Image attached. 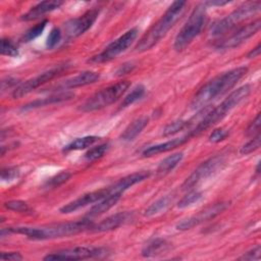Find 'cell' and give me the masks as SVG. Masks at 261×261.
I'll use <instances>...</instances> for the list:
<instances>
[{
	"instance_id": "obj_41",
	"label": "cell",
	"mask_w": 261,
	"mask_h": 261,
	"mask_svg": "<svg viewBox=\"0 0 261 261\" xmlns=\"http://www.w3.org/2000/svg\"><path fill=\"white\" fill-rule=\"evenodd\" d=\"M261 257V248L260 246H256L243 256H241L239 259L240 260H259Z\"/></svg>"
},
{
	"instance_id": "obj_24",
	"label": "cell",
	"mask_w": 261,
	"mask_h": 261,
	"mask_svg": "<svg viewBox=\"0 0 261 261\" xmlns=\"http://www.w3.org/2000/svg\"><path fill=\"white\" fill-rule=\"evenodd\" d=\"M169 248V244L163 240V239H156L151 241L147 246H145L142 250V256L144 257H154L156 255H159L165 251H167Z\"/></svg>"
},
{
	"instance_id": "obj_23",
	"label": "cell",
	"mask_w": 261,
	"mask_h": 261,
	"mask_svg": "<svg viewBox=\"0 0 261 261\" xmlns=\"http://www.w3.org/2000/svg\"><path fill=\"white\" fill-rule=\"evenodd\" d=\"M119 199H120L119 195H110V196H107L106 198L100 200L98 202V204H95L89 210V212L87 213V218L91 219V218L97 217V216L107 212L110 208H112L117 203V201Z\"/></svg>"
},
{
	"instance_id": "obj_18",
	"label": "cell",
	"mask_w": 261,
	"mask_h": 261,
	"mask_svg": "<svg viewBox=\"0 0 261 261\" xmlns=\"http://www.w3.org/2000/svg\"><path fill=\"white\" fill-rule=\"evenodd\" d=\"M100 75L96 71L87 70L79 73L77 75L70 77L66 81H64L62 84L58 85L57 88L61 90H67V89H75L84 86H88L91 84H94L99 80Z\"/></svg>"
},
{
	"instance_id": "obj_27",
	"label": "cell",
	"mask_w": 261,
	"mask_h": 261,
	"mask_svg": "<svg viewBox=\"0 0 261 261\" xmlns=\"http://www.w3.org/2000/svg\"><path fill=\"white\" fill-rule=\"evenodd\" d=\"M172 202V197L170 195L164 196L160 199H158L157 201H155L154 203H152L145 211H144V216L146 217H151L154 216L158 213H160L161 211L165 210L169 204Z\"/></svg>"
},
{
	"instance_id": "obj_13",
	"label": "cell",
	"mask_w": 261,
	"mask_h": 261,
	"mask_svg": "<svg viewBox=\"0 0 261 261\" xmlns=\"http://www.w3.org/2000/svg\"><path fill=\"white\" fill-rule=\"evenodd\" d=\"M99 14V10L94 8L90 9L81 16L68 20L64 24V33L67 38H76L86 33L96 21Z\"/></svg>"
},
{
	"instance_id": "obj_1",
	"label": "cell",
	"mask_w": 261,
	"mask_h": 261,
	"mask_svg": "<svg viewBox=\"0 0 261 261\" xmlns=\"http://www.w3.org/2000/svg\"><path fill=\"white\" fill-rule=\"evenodd\" d=\"M93 222L90 218L76 220L72 222L57 223L49 226L43 227H28V226H16V227H7L1 229V238H4L5 234L9 233H18L23 234L31 240L41 241V240H53L66 238L69 236H74L80 232L90 230L93 226Z\"/></svg>"
},
{
	"instance_id": "obj_15",
	"label": "cell",
	"mask_w": 261,
	"mask_h": 261,
	"mask_svg": "<svg viewBox=\"0 0 261 261\" xmlns=\"http://www.w3.org/2000/svg\"><path fill=\"white\" fill-rule=\"evenodd\" d=\"M107 196H109L108 188L96 190V191L84 194L81 197L76 198L75 200L65 204L64 206H62L59 209V211H60V213H63V214L72 213V212H74L76 210H80V209L90 205V204H94L96 202H99L100 200L106 198Z\"/></svg>"
},
{
	"instance_id": "obj_35",
	"label": "cell",
	"mask_w": 261,
	"mask_h": 261,
	"mask_svg": "<svg viewBox=\"0 0 261 261\" xmlns=\"http://www.w3.org/2000/svg\"><path fill=\"white\" fill-rule=\"evenodd\" d=\"M71 177V173L69 171H61L58 174L54 175L50 179L47 180L46 187L47 188H56L61 186L62 184L66 182Z\"/></svg>"
},
{
	"instance_id": "obj_9",
	"label": "cell",
	"mask_w": 261,
	"mask_h": 261,
	"mask_svg": "<svg viewBox=\"0 0 261 261\" xmlns=\"http://www.w3.org/2000/svg\"><path fill=\"white\" fill-rule=\"evenodd\" d=\"M108 254V249L102 247H73L48 254L43 259L49 261L84 260L90 258H103L106 257Z\"/></svg>"
},
{
	"instance_id": "obj_26",
	"label": "cell",
	"mask_w": 261,
	"mask_h": 261,
	"mask_svg": "<svg viewBox=\"0 0 261 261\" xmlns=\"http://www.w3.org/2000/svg\"><path fill=\"white\" fill-rule=\"evenodd\" d=\"M184 154L181 152L174 153L172 155H169L168 157L164 158L157 167V173L159 174H166L169 171H171L182 159Z\"/></svg>"
},
{
	"instance_id": "obj_29",
	"label": "cell",
	"mask_w": 261,
	"mask_h": 261,
	"mask_svg": "<svg viewBox=\"0 0 261 261\" xmlns=\"http://www.w3.org/2000/svg\"><path fill=\"white\" fill-rule=\"evenodd\" d=\"M47 23H48V20H47V19H44V20H42L41 22H39V23H37L36 25H34V27H32L31 29H29V30L23 34V36H22V38H21V41L27 43V42H31V41L35 40L36 38H38V37L43 33V31L45 30Z\"/></svg>"
},
{
	"instance_id": "obj_45",
	"label": "cell",
	"mask_w": 261,
	"mask_h": 261,
	"mask_svg": "<svg viewBox=\"0 0 261 261\" xmlns=\"http://www.w3.org/2000/svg\"><path fill=\"white\" fill-rule=\"evenodd\" d=\"M261 52V45L258 44L254 49H252L249 53H248V58H255L258 57L260 55Z\"/></svg>"
},
{
	"instance_id": "obj_12",
	"label": "cell",
	"mask_w": 261,
	"mask_h": 261,
	"mask_svg": "<svg viewBox=\"0 0 261 261\" xmlns=\"http://www.w3.org/2000/svg\"><path fill=\"white\" fill-rule=\"evenodd\" d=\"M260 27L261 20L260 18H257L256 20H253L252 22L247 23L246 25H243L242 28L238 29L231 35L219 40L215 46L217 49L220 50H227L238 47L242 43L247 41L249 38L254 36L260 30Z\"/></svg>"
},
{
	"instance_id": "obj_42",
	"label": "cell",
	"mask_w": 261,
	"mask_h": 261,
	"mask_svg": "<svg viewBox=\"0 0 261 261\" xmlns=\"http://www.w3.org/2000/svg\"><path fill=\"white\" fill-rule=\"evenodd\" d=\"M17 85H20L18 80L13 79V77H6V79L2 80V82H1V92H5L6 90L11 89V88H14V90H15L18 87Z\"/></svg>"
},
{
	"instance_id": "obj_28",
	"label": "cell",
	"mask_w": 261,
	"mask_h": 261,
	"mask_svg": "<svg viewBox=\"0 0 261 261\" xmlns=\"http://www.w3.org/2000/svg\"><path fill=\"white\" fill-rule=\"evenodd\" d=\"M145 91H146V89H145V87H144L143 85H138L137 87H135V88L124 97V99H123V101L121 102L120 106H121L122 108H124V107H127V106L134 104L135 102H137L139 99H141V98L144 96Z\"/></svg>"
},
{
	"instance_id": "obj_7",
	"label": "cell",
	"mask_w": 261,
	"mask_h": 261,
	"mask_svg": "<svg viewBox=\"0 0 261 261\" xmlns=\"http://www.w3.org/2000/svg\"><path fill=\"white\" fill-rule=\"evenodd\" d=\"M260 7V1H251L242 4L230 14L215 22L211 28V35L222 36L226 34L227 32L239 25L241 22L251 18L253 15L259 12Z\"/></svg>"
},
{
	"instance_id": "obj_39",
	"label": "cell",
	"mask_w": 261,
	"mask_h": 261,
	"mask_svg": "<svg viewBox=\"0 0 261 261\" xmlns=\"http://www.w3.org/2000/svg\"><path fill=\"white\" fill-rule=\"evenodd\" d=\"M228 136V130L223 128V127H219V128H215L213 129V132L210 134L209 136V141L211 143H219L220 141L224 140L226 137Z\"/></svg>"
},
{
	"instance_id": "obj_38",
	"label": "cell",
	"mask_w": 261,
	"mask_h": 261,
	"mask_svg": "<svg viewBox=\"0 0 261 261\" xmlns=\"http://www.w3.org/2000/svg\"><path fill=\"white\" fill-rule=\"evenodd\" d=\"M19 170L16 167H6L1 170V179L3 181H10L17 178Z\"/></svg>"
},
{
	"instance_id": "obj_22",
	"label": "cell",
	"mask_w": 261,
	"mask_h": 261,
	"mask_svg": "<svg viewBox=\"0 0 261 261\" xmlns=\"http://www.w3.org/2000/svg\"><path fill=\"white\" fill-rule=\"evenodd\" d=\"M148 121L149 119L147 116H141L135 119L125 127V129L120 136V139L125 142H130L135 140L137 136H139L142 133V130L147 126Z\"/></svg>"
},
{
	"instance_id": "obj_44",
	"label": "cell",
	"mask_w": 261,
	"mask_h": 261,
	"mask_svg": "<svg viewBox=\"0 0 261 261\" xmlns=\"http://www.w3.org/2000/svg\"><path fill=\"white\" fill-rule=\"evenodd\" d=\"M0 258L1 260H4V261H7V260L17 261V260H21L22 256L18 252H2L0 255Z\"/></svg>"
},
{
	"instance_id": "obj_32",
	"label": "cell",
	"mask_w": 261,
	"mask_h": 261,
	"mask_svg": "<svg viewBox=\"0 0 261 261\" xmlns=\"http://www.w3.org/2000/svg\"><path fill=\"white\" fill-rule=\"evenodd\" d=\"M189 125L188 121L186 120H175V121H172L170 123H168L164 128H163V132H162V135L164 137H169V136H172V135H175L176 133L185 129L187 126Z\"/></svg>"
},
{
	"instance_id": "obj_6",
	"label": "cell",
	"mask_w": 261,
	"mask_h": 261,
	"mask_svg": "<svg viewBox=\"0 0 261 261\" xmlns=\"http://www.w3.org/2000/svg\"><path fill=\"white\" fill-rule=\"evenodd\" d=\"M129 86L130 82L121 81L107 88H104L89 97L80 106V110L83 112H91L102 109L118 100L125 93Z\"/></svg>"
},
{
	"instance_id": "obj_14",
	"label": "cell",
	"mask_w": 261,
	"mask_h": 261,
	"mask_svg": "<svg viewBox=\"0 0 261 261\" xmlns=\"http://www.w3.org/2000/svg\"><path fill=\"white\" fill-rule=\"evenodd\" d=\"M228 206V203L226 202H220L213 204L211 206H208L204 210L200 211L198 214L193 215L176 224V228L178 230H188L194 226H197L205 221H208L210 219H213L217 215H219L221 212H223Z\"/></svg>"
},
{
	"instance_id": "obj_19",
	"label": "cell",
	"mask_w": 261,
	"mask_h": 261,
	"mask_svg": "<svg viewBox=\"0 0 261 261\" xmlns=\"http://www.w3.org/2000/svg\"><path fill=\"white\" fill-rule=\"evenodd\" d=\"M62 4H63L62 1H56V0L40 2L37 5L33 6L23 15H21L20 18H21V20H25V21H30V20L39 18L42 15H44V14H46L48 12H51V11L59 8Z\"/></svg>"
},
{
	"instance_id": "obj_21",
	"label": "cell",
	"mask_w": 261,
	"mask_h": 261,
	"mask_svg": "<svg viewBox=\"0 0 261 261\" xmlns=\"http://www.w3.org/2000/svg\"><path fill=\"white\" fill-rule=\"evenodd\" d=\"M74 97V94L71 92H61L58 94H54L52 96L46 97V98H42V99H37L34 100L25 105H23V107L21 108V110L27 111V110H31V109H35V108H39V107H43L46 105H50V104H55V103H60V102H64V101H68L71 100Z\"/></svg>"
},
{
	"instance_id": "obj_20",
	"label": "cell",
	"mask_w": 261,
	"mask_h": 261,
	"mask_svg": "<svg viewBox=\"0 0 261 261\" xmlns=\"http://www.w3.org/2000/svg\"><path fill=\"white\" fill-rule=\"evenodd\" d=\"M189 138H190L189 136L181 137V138H176V139H172L170 141L164 142V143H160V144H157V145L150 146V147L146 148L143 151L142 154H143L144 157H152V156L157 155V154H161V153L171 151V150L184 145L185 143H187L189 141Z\"/></svg>"
},
{
	"instance_id": "obj_46",
	"label": "cell",
	"mask_w": 261,
	"mask_h": 261,
	"mask_svg": "<svg viewBox=\"0 0 261 261\" xmlns=\"http://www.w3.org/2000/svg\"><path fill=\"white\" fill-rule=\"evenodd\" d=\"M206 6H224L226 4H229L230 1H206L204 2Z\"/></svg>"
},
{
	"instance_id": "obj_11",
	"label": "cell",
	"mask_w": 261,
	"mask_h": 261,
	"mask_svg": "<svg viewBox=\"0 0 261 261\" xmlns=\"http://www.w3.org/2000/svg\"><path fill=\"white\" fill-rule=\"evenodd\" d=\"M223 163L224 159L220 155L208 158L207 160L202 162L189 177H187V179L181 185V189L184 191H191L202 180L211 176L218 168L221 167Z\"/></svg>"
},
{
	"instance_id": "obj_8",
	"label": "cell",
	"mask_w": 261,
	"mask_h": 261,
	"mask_svg": "<svg viewBox=\"0 0 261 261\" xmlns=\"http://www.w3.org/2000/svg\"><path fill=\"white\" fill-rule=\"evenodd\" d=\"M138 33L139 31L137 28H133L126 31L123 35H121L119 38H117L112 43H110L102 52L92 56L88 60V62L93 64H98V63L108 62L114 59L117 55L125 51L133 44V42L136 40L138 36Z\"/></svg>"
},
{
	"instance_id": "obj_16",
	"label": "cell",
	"mask_w": 261,
	"mask_h": 261,
	"mask_svg": "<svg viewBox=\"0 0 261 261\" xmlns=\"http://www.w3.org/2000/svg\"><path fill=\"white\" fill-rule=\"evenodd\" d=\"M150 176V171H138V172H134L132 174H128L122 178H120L119 180H117L116 182H114L112 186L107 187L108 188V192H109V196L110 195H119L121 196L123 192H125L127 189H129L130 187H133L136 184H139L145 179H147Z\"/></svg>"
},
{
	"instance_id": "obj_30",
	"label": "cell",
	"mask_w": 261,
	"mask_h": 261,
	"mask_svg": "<svg viewBox=\"0 0 261 261\" xmlns=\"http://www.w3.org/2000/svg\"><path fill=\"white\" fill-rule=\"evenodd\" d=\"M203 198V194L198 191H190L186 196H184L179 202L177 203L178 208H187L197 202H199Z\"/></svg>"
},
{
	"instance_id": "obj_43",
	"label": "cell",
	"mask_w": 261,
	"mask_h": 261,
	"mask_svg": "<svg viewBox=\"0 0 261 261\" xmlns=\"http://www.w3.org/2000/svg\"><path fill=\"white\" fill-rule=\"evenodd\" d=\"M135 63L133 62H124L123 64H121L117 69H116V75H123V74H126L128 72H130L134 68H135Z\"/></svg>"
},
{
	"instance_id": "obj_17",
	"label": "cell",
	"mask_w": 261,
	"mask_h": 261,
	"mask_svg": "<svg viewBox=\"0 0 261 261\" xmlns=\"http://www.w3.org/2000/svg\"><path fill=\"white\" fill-rule=\"evenodd\" d=\"M132 218V213L129 212H119L115 213L113 215H110L100 221L97 224H93L92 228L90 229L93 232H104V231H109L113 230L125 222H127Z\"/></svg>"
},
{
	"instance_id": "obj_36",
	"label": "cell",
	"mask_w": 261,
	"mask_h": 261,
	"mask_svg": "<svg viewBox=\"0 0 261 261\" xmlns=\"http://www.w3.org/2000/svg\"><path fill=\"white\" fill-rule=\"evenodd\" d=\"M4 206L6 209L14 211V212H20V213H28L31 211L29 205L21 200H11L4 203Z\"/></svg>"
},
{
	"instance_id": "obj_37",
	"label": "cell",
	"mask_w": 261,
	"mask_h": 261,
	"mask_svg": "<svg viewBox=\"0 0 261 261\" xmlns=\"http://www.w3.org/2000/svg\"><path fill=\"white\" fill-rule=\"evenodd\" d=\"M60 40H61L60 30L58 28H53L48 35V38L46 41V47L48 49H53L59 44Z\"/></svg>"
},
{
	"instance_id": "obj_4",
	"label": "cell",
	"mask_w": 261,
	"mask_h": 261,
	"mask_svg": "<svg viewBox=\"0 0 261 261\" xmlns=\"http://www.w3.org/2000/svg\"><path fill=\"white\" fill-rule=\"evenodd\" d=\"M251 93V86L244 85L237 90L232 91L218 106L210 110L204 118L196 125V127L188 135L190 138L200 135L202 132L213 126L220 120H222L236 106H238L243 100H245Z\"/></svg>"
},
{
	"instance_id": "obj_2",
	"label": "cell",
	"mask_w": 261,
	"mask_h": 261,
	"mask_svg": "<svg viewBox=\"0 0 261 261\" xmlns=\"http://www.w3.org/2000/svg\"><path fill=\"white\" fill-rule=\"evenodd\" d=\"M248 68L246 66H239L223 72L208 83H206L195 95L191 103V108L194 110L202 109L207 106L215 98L225 94L233 88L237 83L246 75Z\"/></svg>"
},
{
	"instance_id": "obj_5",
	"label": "cell",
	"mask_w": 261,
	"mask_h": 261,
	"mask_svg": "<svg viewBox=\"0 0 261 261\" xmlns=\"http://www.w3.org/2000/svg\"><path fill=\"white\" fill-rule=\"evenodd\" d=\"M206 7L205 3H201L194 8L189 19L174 39L173 48L176 51L185 50L201 33L206 19Z\"/></svg>"
},
{
	"instance_id": "obj_34",
	"label": "cell",
	"mask_w": 261,
	"mask_h": 261,
	"mask_svg": "<svg viewBox=\"0 0 261 261\" xmlns=\"http://www.w3.org/2000/svg\"><path fill=\"white\" fill-rule=\"evenodd\" d=\"M261 145V136L260 133L255 135L249 142H247L240 150V153L242 155H248L254 151H256L257 149H259Z\"/></svg>"
},
{
	"instance_id": "obj_25",
	"label": "cell",
	"mask_w": 261,
	"mask_h": 261,
	"mask_svg": "<svg viewBox=\"0 0 261 261\" xmlns=\"http://www.w3.org/2000/svg\"><path fill=\"white\" fill-rule=\"evenodd\" d=\"M99 140H100V138L97 137V136H86V137H82V138H76L75 140L70 142L68 145H66L63 148V151L64 152H69V151H76V150L87 149V148L93 146Z\"/></svg>"
},
{
	"instance_id": "obj_31",
	"label": "cell",
	"mask_w": 261,
	"mask_h": 261,
	"mask_svg": "<svg viewBox=\"0 0 261 261\" xmlns=\"http://www.w3.org/2000/svg\"><path fill=\"white\" fill-rule=\"evenodd\" d=\"M108 147H109L108 144H101V145L91 148L90 150H88L86 152L85 159L88 161H95V160L101 158L107 152Z\"/></svg>"
},
{
	"instance_id": "obj_3",
	"label": "cell",
	"mask_w": 261,
	"mask_h": 261,
	"mask_svg": "<svg viewBox=\"0 0 261 261\" xmlns=\"http://www.w3.org/2000/svg\"><path fill=\"white\" fill-rule=\"evenodd\" d=\"M186 1H175L173 2L161 18L148 31L146 35L140 40L136 46L137 52H145L154 47L162 38L166 36L168 31L174 25V23L179 19L184 8L186 6Z\"/></svg>"
},
{
	"instance_id": "obj_10",
	"label": "cell",
	"mask_w": 261,
	"mask_h": 261,
	"mask_svg": "<svg viewBox=\"0 0 261 261\" xmlns=\"http://www.w3.org/2000/svg\"><path fill=\"white\" fill-rule=\"evenodd\" d=\"M70 65L65 62V63H62V64H59L51 69H48L28 81H25L24 83L18 85V87L13 90L12 92V98L14 99H19L25 95H28L29 93L33 92L34 90H36L37 88L41 87L42 85L52 81L53 79L61 75Z\"/></svg>"
},
{
	"instance_id": "obj_33",
	"label": "cell",
	"mask_w": 261,
	"mask_h": 261,
	"mask_svg": "<svg viewBox=\"0 0 261 261\" xmlns=\"http://www.w3.org/2000/svg\"><path fill=\"white\" fill-rule=\"evenodd\" d=\"M0 53L5 56L16 57L18 55V50L16 46L9 39L2 38L1 45H0Z\"/></svg>"
},
{
	"instance_id": "obj_40",
	"label": "cell",
	"mask_w": 261,
	"mask_h": 261,
	"mask_svg": "<svg viewBox=\"0 0 261 261\" xmlns=\"http://www.w3.org/2000/svg\"><path fill=\"white\" fill-rule=\"evenodd\" d=\"M260 124H261V118H260V113H258L256 115V117L253 119V121L248 125L247 129H246V134L247 136H255L257 134H259L260 132Z\"/></svg>"
}]
</instances>
